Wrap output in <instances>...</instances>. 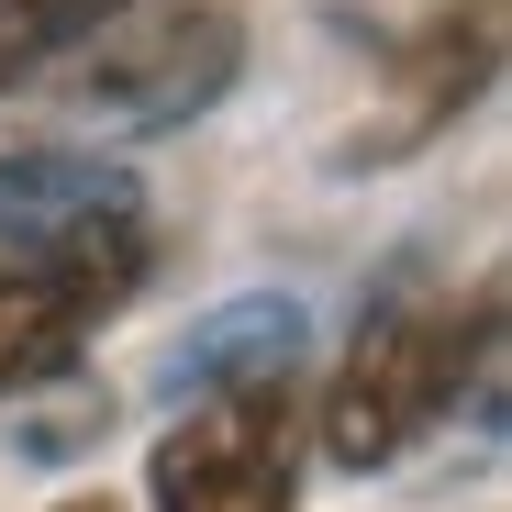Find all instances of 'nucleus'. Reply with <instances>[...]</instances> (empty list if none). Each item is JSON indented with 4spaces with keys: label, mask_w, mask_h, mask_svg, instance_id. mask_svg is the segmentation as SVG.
Wrapping results in <instances>:
<instances>
[{
    "label": "nucleus",
    "mask_w": 512,
    "mask_h": 512,
    "mask_svg": "<svg viewBox=\"0 0 512 512\" xmlns=\"http://www.w3.org/2000/svg\"><path fill=\"white\" fill-rule=\"evenodd\" d=\"M156 212L112 156H0V401L78 368V346L134 301Z\"/></svg>",
    "instance_id": "obj_1"
},
{
    "label": "nucleus",
    "mask_w": 512,
    "mask_h": 512,
    "mask_svg": "<svg viewBox=\"0 0 512 512\" xmlns=\"http://www.w3.org/2000/svg\"><path fill=\"white\" fill-rule=\"evenodd\" d=\"M490 390H501V290L479 279L468 301L446 290H379L346 368L323 390V457L334 468H401L457 401H479L490 423Z\"/></svg>",
    "instance_id": "obj_2"
},
{
    "label": "nucleus",
    "mask_w": 512,
    "mask_h": 512,
    "mask_svg": "<svg viewBox=\"0 0 512 512\" xmlns=\"http://www.w3.org/2000/svg\"><path fill=\"white\" fill-rule=\"evenodd\" d=\"M301 457H312L301 368L201 379V390H167V435L145 446V501L156 512H301Z\"/></svg>",
    "instance_id": "obj_3"
},
{
    "label": "nucleus",
    "mask_w": 512,
    "mask_h": 512,
    "mask_svg": "<svg viewBox=\"0 0 512 512\" xmlns=\"http://www.w3.org/2000/svg\"><path fill=\"white\" fill-rule=\"evenodd\" d=\"M78 112L112 134H156L223 101V78L245 67V23L223 0H123L101 34H78Z\"/></svg>",
    "instance_id": "obj_4"
},
{
    "label": "nucleus",
    "mask_w": 512,
    "mask_h": 512,
    "mask_svg": "<svg viewBox=\"0 0 512 512\" xmlns=\"http://www.w3.org/2000/svg\"><path fill=\"white\" fill-rule=\"evenodd\" d=\"M490 67H501V0H457V12H435V34L412 45L401 67V112L379 134H357V156H412V145H435L479 90H490Z\"/></svg>",
    "instance_id": "obj_5"
},
{
    "label": "nucleus",
    "mask_w": 512,
    "mask_h": 512,
    "mask_svg": "<svg viewBox=\"0 0 512 512\" xmlns=\"http://www.w3.org/2000/svg\"><path fill=\"white\" fill-rule=\"evenodd\" d=\"M301 346H312L301 301L256 290V301H223V312H201V323L179 334V357H167V390H201V379H245V368H301Z\"/></svg>",
    "instance_id": "obj_6"
},
{
    "label": "nucleus",
    "mask_w": 512,
    "mask_h": 512,
    "mask_svg": "<svg viewBox=\"0 0 512 512\" xmlns=\"http://www.w3.org/2000/svg\"><path fill=\"white\" fill-rule=\"evenodd\" d=\"M112 12H123V0H0V90L45 78L78 34H101Z\"/></svg>",
    "instance_id": "obj_7"
},
{
    "label": "nucleus",
    "mask_w": 512,
    "mask_h": 512,
    "mask_svg": "<svg viewBox=\"0 0 512 512\" xmlns=\"http://www.w3.org/2000/svg\"><path fill=\"white\" fill-rule=\"evenodd\" d=\"M56 512H112V501H56Z\"/></svg>",
    "instance_id": "obj_8"
}]
</instances>
